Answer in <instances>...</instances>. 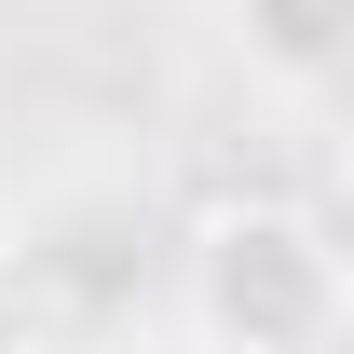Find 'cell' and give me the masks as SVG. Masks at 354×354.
I'll list each match as a JSON object with an SVG mask.
<instances>
[{"label": "cell", "instance_id": "cell-1", "mask_svg": "<svg viewBox=\"0 0 354 354\" xmlns=\"http://www.w3.org/2000/svg\"><path fill=\"white\" fill-rule=\"evenodd\" d=\"M191 327L205 341H245V354L341 341L354 327V259L300 205H218V218L191 232Z\"/></svg>", "mask_w": 354, "mask_h": 354}, {"label": "cell", "instance_id": "cell-2", "mask_svg": "<svg viewBox=\"0 0 354 354\" xmlns=\"http://www.w3.org/2000/svg\"><path fill=\"white\" fill-rule=\"evenodd\" d=\"M232 28L286 95H354V0H232Z\"/></svg>", "mask_w": 354, "mask_h": 354}, {"label": "cell", "instance_id": "cell-3", "mask_svg": "<svg viewBox=\"0 0 354 354\" xmlns=\"http://www.w3.org/2000/svg\"><path fill=\"white\" fill-rule=\"evenodd\" d=\"M341 205H354V136H341Z\"/></svg>", "mask_w": 354, "mask_h": 354}]
</instances>
